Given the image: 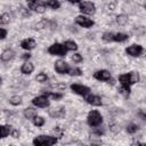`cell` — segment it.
Segmentation results:
<instances>
[{"label": "cell", "instance_id": "cell-1", "mask_svg": "<svg viewBox=\"0 0 146 146\" xmlns=\"http://www.w3.org/2000/svg\"><path fill=\"white\" fill-rule=\"evenodd\" d=\"M119 81L122 86H128L130 87L131 84H135L139 81V74L138 72H129V73H124L121 74L119 76Z\"/></svg>", "mask_w": 146, "mask_h": 146}, {"label": "cell", "instance_id": "cell-2", "mask_svg": "<svg viewBox=\"0 0 146 146\" xmlns=\"http://www.w3.org/2000/svg\"><path fill=\"white\" fill-rule=\"evenodd\" d=\"M32 143L35 146H50V145H55L57 143V138L55 136L40 135V136L35 137Z\"/></svg>", "mask_w": 146, "mask_h": 146}, {"label": "cell", "instance_id": "cell-3", "mask_svg": "<svg viewBox=\"0 0 146 146\" xmlns=\"http://www.w3.org/2000/svg\"><path fill=\"white\" fill-rule=\"evenodd\" d=\"M87 122L90 127H98L102 122H103V116L102 114L96 111V110H92L88 113V116H87Z\"/></svg>", "mask_w": 146, "mask_h": 146}, {"label": "cell", "instance_id": "cell-4", "mask_svg": "<svg viewBox=\"0 0 146 146\" xmlns=\"http://www.w3.org/2000/svg\"><path fill=\"white\" fill-rule=\"evenodd\" d=\"M26 1H27V6H29V8L31 10L40 13V14L46 11L47 3L43 0H26Z\"/></svg>", "mask_w": 146, "mask_h": 146}, {"label": "cell", "instance_id": "cell-5", "mask_svg": "<svg viewBox=\"0 0 146 146\" xmlns=\"http://www.w3.org/2000/svg\"><path fill=\"white\" fill-rule=\"evenodd\" d=\"M48 52L50 55H54V56H65L67 52V49L62 43H52L48 48Z\"/></svg>", "mask_w": 146, "mask_h": 146}, {"label": "cell", "instance_id": "cell-6", "mask_svg": "<svg viewBox=\"0 0 146 146\" xmlns=\"http://www.w3.org/2000/svg\"><path fill=\"white\" fill-rule=\"evenodd\" d=\"M79 10H80L82 14L92 15V14H95V11H96V6H95V3L91 2V1H82V2H80Z\"/></svg>", "mask_w": 146, "mask_h": 146}, {"label": "cell", "instance_id": "cell-7", "mask_svg": "<svg viewBox=\"0 0 146 146\" xmlns=\"http://www.w3.org/2000/svg\"><path fill=\"white\" fill-rule=\"evenodd\" d=\"M71 90L80 96H83L86 97L87 95L90 94V88L87 87V86H83V84H79V83H73L71 84Z\"/></svg>", "mask_w": 146, "mask_h": 146}, {"label": "cell", "instance_id": "cell-8", "mask_svg": "<svg viewBox=\"0 0 146 146\" xmlns=\"http://www.w3.org/2000/svg\"><path fill=\"white\" fill-rule=\"evenodd\" d=\"M75 23H76L78 25L82 26V27H86V29H89V27H91V26L94 25V21H92L91 18L87 17V16H83V15L76 16Z\"/></svg>", "mask_w": 146, "mask_h": 146}, {"label": "cell", "instance_id": "cell-9", "mask_svg": "<svg viewBox=\"0 0 146 146\" xmlns=\"http://www.w3.org/2000/svg\"><path fill=\"white\" fill-rule=\"evenodd\" d=\"M33 105H35L36 107H48L50 102H49V98L46 96V95H42V96H38L35 98H33L32 100Z\"/></svg>", "mask_w": 146, "mask_h": 146}, {"label": "cell", "instance_id": "cell-10", "mask_svg": "<svg viewBox=\"0 0 146 146\" xmlns=\"http://www.w3.org/2000/svg\"><path fill=\"white\" fill-rule=\"evenodd\" d=\"M68 70H70V66H68V64H67L66 62H64V60H62V59L56 60V63H55V71H56L57 73H59V74H65V73L68 72Z\"/></svg>", "mask_w": 146, "mask_h": 146}, {"label": "cell", "instance_id": "cell-11", "mask_svg": "<svg viewBox=\"0 0 146 146\" xmlns=\"http://www.w3.org/2000/svg\"><path fill=\"white\" fill-rule=\"evenodd\" d=\"M125 52L132 57H138L143 52V47L139 44H131L125 49Z\"/></svg>", "mask_w": 146, "mask_h": 146}, {"label": "cell", "instance_id": "cell-12", "mask_svg": "<svg viewBox=\"0 0 146 146\" xmlns=\"http://www.w3.org/2000/svg\"><path fill=\"white\" fill-rule=\"evenodd\" d=\"M94 78L99 81H110L111 80V73L106 70H99L94 73Z\"/></svg>", "mask_w": 146, "mask_h": 146}, {"label": "cell", "instance_id": "cell-13", "mask_svg": "<svg viewBox=\"0 0 146 146\" xmlns=\"http://www.w3.org/2000/svg\"><path fill=\"white\" fill-rule=\"evenodd\" d=\"M86 100L88 104L92 105V106H100L102 105V98L99 96H96V95H87L86 96Z\"/></svg>", "mask_w": 146, "mask_h": 146}, {"label": "cell", "instance_id": "cell-14", "mask_svg": "<svg viewBox=\"0 0 146 146\" xmlns=\"http://www.w3.org/2000/svg\"><path fill=\"white\" fill-rule=\"evenodd\" d=\"M35 46H36V42H35L33 39H31V38L24 39V40L21 42V47H22L23 49H25V50H32V49L35 48Z\"/></svg>", "mask_w": 146, "mask_h": 146}, {"label": "cell", "instance_id": "cell-15", "mask_svg": "<svg viewBox=\"0 0 146 146\" xmlns=\"http://www.w3.org/2000/svg\"><path fill=\"white\" fill-rule=\"evenodd\" d=\"M49 114L52 117H63L65 115V108L63 106H59V107H56V108H51L49 111Z\"/></svg>", "mask_w": 146, "mask_h": 146}, {"label": "cell", "instance_id": "cell-16", "mask_svg": "<svg viewBox=\"0 0 146 146\" xmlns=\"http://www.w3.org/2000/svg\"><path fill=\"white\" fill-rule=\"evenodd\" d=\"M33 70H34V66H33V64L30 63V62H25V63L22 65V67H21V71H22L23 74H31V73L33 72Z\"/></svg>", "mask_w": 146, "mask_h": 146}, {"label": "cell", "instance_id": "cell-17", "mask_svg": "<svg viewBox=\"0 0 146 146\" xmlns=\"http://www.w3.org/2000/svg\"><path fill=\"white\" fill-rule=\"evenodd\" d=\"M14 56H15V52H14L13 50H10V49H7V50H5V51L2 52V55H1V59H2L3 62H8V60L13 59Z\"/></svg>", "mask_w": 146, "mask_h": 146}, {"label": "cell", "instance_id": "cell-18", "mask_svg": "<svg viewBox=\"0 0 146 146\" xmlns=\"http://www.w3.org/2000/svg\"><path fill=\"white\" fill-rule=\"evenodd\" d=\"M13 127L11 125H1L0 127V131H1V138H6L8 135L11 133Z\"/></svg>", "mask_w": 146, "mask_h": 146}, {"label": "cell", "instance_id": "cell-19", "mask_svg": "<svg viewBox=\"0 0 146 146\" xmlns=\"http://www.w3.org/2000/svg\"><path fill=\"white\" fill-rule=\"evenodd\" d=\"M35 115H36V110L31 108V107H27V108L24 110V116H25L26 119H31V120H32Z\"/></svg>", "mask_w": 146, "mask_h": 146}, {"label": "cell", "instance_id": "cell-20", "mask_svg": "<svg viewBox=\"0 0 146 146\" xmlns=\"http://www.w3.org/2000/svg\"><path fill=\"white\" fill-rule=\"evenodd\" d=\"M32 122L35 127H42L44 124V119L42 116H39V115H35L33 119H32Z\"/></svg>", "mask_w": 146, "mask_h": 146}, {"label": "cell", "instance_id": "cell-21", "mask_svg": "<svg viewBox=\"0 0 146 146\" xmlns=\"http://www.w3.org/2000/svg\"><path fill=\"white\" fill-rule=\"evenodd\" d=\"M64 46L66 47V49L67 50H76L78 49V44L74 42V41H72V40H67V41H65L64 42Z\"/></svg>", "mask_w": 146, "mask_h": 146}, {"label": "cell", "instance_id": "cell-22", "mask_svg": "<svg viewBox=\"0 0 146 146\" xmlns=\"http://www.w3.org/2000/svg\"><path fill=\"white\" fill-rule=\"evenodd\" d=\"M128 35L127 34H124V33H116V34H114V41H116V42H123V41H125V40H128Z\"/></svg>", "mask_w": 146, "mask_h": 146}, {"label": "cell", "instance_id": "cell-23", "mask_svg": "<svg viewBox=\"0 0 146 146\" xmlns=\"http://www.w3.org/2000/svg\"><path fill=\"white\" fill-rule=\"evenodd\" d=\"M47 6L50 7L51 9H58L60 7V3L58 0H47Z\"/></svg>", "mask_w": 146, "mask_h": 146}, {"label": "cell", "instance_id": "cell-24", "mask_svg": "<svg viewBox=\"0 0 146 146\" xmlns=\"http://www.w3.org/2000/svg\"><path fill=\"white\" fill-rule=\"evenodd\" d=\"M9 103L14 106H17L22 103V97L21 96H13V97L9 98Z\"/></svg>", "mask_w": 146, "mask_h": 146}, {"label": "cell", "instance_id": "cell-25", "mask_svg": "<svg viewBox=\"0 0 146 146\" xmlns=\"http://www.w3.org/2000/svg\"><path fill=\"white\" fill-rule=\"evenodd\" d=\"M67 74H70V75H72V76H79V75L82 74V71H81L79 67H73V68H70V70H68Z\"/></svg>", "mask_w": 146, "mask_h": 146}, {"label": "cell", "instance_id": "cell-26", "mask_svg": "<svg viewBox=\"0 0 146 146\" xmlns=\"http://www.w3.org/2000/svg\"><path fill=\"white\" fill-rule=\"evenodd\" d=\"M119 92H120L121 95H123L124 97H128V96L130 95V87H128V86H122V84H121V88L119 89Z\"/></svg>", "mask_w": 146, "mask_h": 146}, {"label": "cell", "instance_id": "cell-27", "mask_svg": "<svg viewBox=\"0 0 146 146\" xmlns=\"http://www.w3.org/2000/svg\"><path fill=\"white\" fill-rule=\"evenodd\" d=\"M102 39L106 42H111V41H114V34L111 33V32H105L102 36Z\"/></svg>", "mask_w": 146, "mask_h": 146}, {"label": "cell", "instance_id": "cell-28", "mask_svg": "<svg viewBox=\"0 0 146 146\" xmlns=\"http://www.w3.org/2000/svg\"><path fill=\"white\" fill-rule=\"evenodd\" d=\"M44 95L49 98H52V99H55V100H57V99H60L62 97H63V95L62 94H59V92H44Z\"/></svg>", "mask_w": 146, "mask_h": 146}, {"label": "cell", "instance_id": "cell-29", "mask_svg": "<svg viewBox=\"0 0 146 146\" xmlns=\"http://www.w3.org/2000/svg\"><path fill=\"white\" fill-rule=\"evenodd\" d=\"M35 80H36L38 82H41V83H43V82H46V81L48 80V76H47V74H46V73H43V72H40V73L36 75Z\"/></svg>", "mask_w": 146, "mask_h": 146}, {"label": "cell", "instance_id": "cell-30", "mask_svg": "<svg viewBox=\"0 0 146 146\" xmlns=\"http://www.w3.org/2000/svg\"><path fill=\"white\" fill-rule=\"evenodd\" d=\"M116 22H117L119 24H121V25H124V24L128 22V16H127V15H119V16L116 17Z\"/></svg>", "mask_w": 146, "mask_h": 146}, {"label": "cell", "instance_id": "cell-31", "mask_svg": "<svg viewBox=\"0 0 146 146\" xmlns=\"http://www.w3.org/2000/svg\"><path fill=\"white\" fill-rule=\"evenodd\" d=\"M137 130H138V125H137V124L131 123V124H129V125L127 127V131H128L129 133H135V132H137Z\"/></svg>", "mask_w": 146, "mask_h": 146}, {"label": "cell", "instance_id": "cell-32", "mask_svg": "<svg viewBox=\"0 0 146 146\" xmlns=\"http://www.w3.org/2000/svg\"><path fill=\"white\" fill-rule=\"evenodd\" d=\"M9 21H10L9 14H2L1 15V18H0V23L1 24H7V23H9Z\"/></svg>", "mask_w": 146, "mask_h": 146}, {"label": "cell", "instance_id": "cell-33", "mask_svg": "<svg viewBox=\"0 0 146 146\" xmlns=\"http://www.w3.org/2000/svg\"><path fill=\"white\" fill-rule=\"evenodd\" d=\"M52 132H54L55 137H57V138H60L63 136V130L59 127H55V129L52 130Z\"/></svg>", "mask_w": 146, "mask_h": 146}, {"label": "cell", "instance_id": "cell-34", "mask_svg": "<svg viewBox=\"0 0 146 146\" xmlns=\"http://www.w3.org/2000/svg\"><path fill=\"white\" fill-rule=\"evenodd\" d=\"M72 60L75 62V63H80V62H82V56H81L80 54H73Z\"/></svg>", "mask_w": 146, "mask_h": 146}, {"label": "cell", "instance_id": "cell-35", "mask_svg": "<svg viewBox=\"0 0 146 146\" xmlns=\"http://www.w3.org/2000/svg\"><path fill=\"white\" fill-rule=\"evenodd\" d=\"M10 135H11L14 138H18V136H19V131L13 128V130H11V133H10Z\"/></svg>", "mask_w": 146, "mask_h": 146}, {"label": "cell", "instance_id": "cell-36", "mask_svg": "<svg viewBox=\"0 0 146 146\" xmlns=\"http://www.w3.org/2000/svg\"><path fill=\"white\" fill-rule=\"evenodd\" d=\"M0 31H1V36L0 38H1V40H3L7 36V31L5 29H0Z\"/></svg>", "mask_w": 146, "mask_h": 146}, {"label": "cell", "instance_id": "cell-37", "mask_svg": "<svg viewBox=\"0 0 146 146\" xmlns=\"http://www.w3.org/2000/svg\"><path fill=\"white\" fill-rule=\"evenodd\" d=\"M138 115H139V116H141L144 120H146V112H145V111L140 110V111H139V113H138Z\"/></svg>", "mask_w": 146, "mask_h": 146}, {"label": "cell", "instance_id": "cell-38", "mask_svg": "<svg viewBox=\"0 0 146 146\" xmlns=\"http://www.w3.org/2000/svg\"><path fill=\"white\" fill-rule=\"evenodd\" d=\"M30 57H31V54H29V52H27V54H24V55H23V58H24V59H29Z\"/></svg>", "mask_w": 146, "mask_h": 146}, {"label": "cell", "instance_id": "cell-39", "mask_svg": "<svg viewBox=\"0 0 146 146\" xmlns=\"http://www.w3.org/2000/svg\"><path fill=\"white\" fill-rule=\"evenodd\" d=\"M67 1L71 3H80L81 2V0H67Z\"/></svg>", "mask_w": 146, "mask_h": 146}, {"label": "cell", "instance_id": "cell-40", "mask_svg": "<svg viewBox=\"0 0 146 146\" xmlns=\"http://www.w3.org/2000/svg\"><path fill=\"white\" fill-rule=\"evenodd\" d=\"M145 8H146V5H145Z\"/></svg>", "mask_w": 146, "mask_h": 146}]
</instances>
